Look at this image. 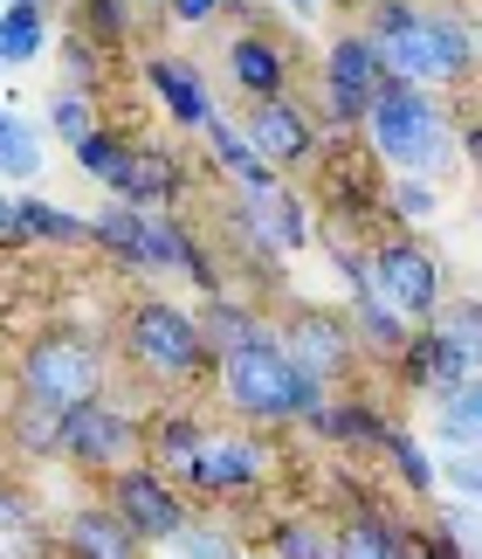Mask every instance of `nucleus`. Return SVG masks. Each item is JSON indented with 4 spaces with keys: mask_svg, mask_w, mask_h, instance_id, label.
I'll return each mask as SVG.
<instances>
[{
    "mask_svg": "<svg viewBox=\"0 0 482 559\" xmlns=\"http://www.w3.org/2000/svg\"><path fill=\"white\" fill-rule=\"evenodd\" d=\"M249 207H255V222L269 228V242H276L282 255H290V249H311V235H317V228H311V201H297L290 187H276L269 201H249Z\"/></svg>",
    "mask_w": 482,
    "mask_h": 559,
    "instance_id": "25",
    "label": "nucleus"
},
{
    "mask_svg": "<svg viewBox=\"0 0 482 559\" xmlns=\"http://www.w3.org/2000/svg\"><path fill=\"white\" fill-rule=\"evenodd\" d=\"M407 559H469V552L455 546L442 525H427V532H407Z\"/></svg>",
    "mask_w": 482,
    "mask_h": 559,
    "instance_id": "40",
    "label": "nucleus"
},
{
    "mask_svg": "<svg viewBox=\"0 0 482 559\" xmlns=\"http://www.w3.org/2000/svg\"><path fill=\"white\" fill-rule=\"evenodd\" d=\"M201 442H207V428L193 421L186 407H166V415L145 428V463L159 469V477L186 484V469H193V456H201Z\"/></svg>",
    "mask_w": 482,
    "mask_h": 559,
    "instance_id": "20",
    "label": "nucleus"
},
{
    "mask_svg": "<svg viewBox=\"0 0 482 559\" xmlns=\"http://www.w3.org/2000/svg\"><path fill=\"white\" fill-rule=\"evenodd\" d=\"M241 559H262V552H241Z\"/></svg>",
    "mask_w": 482,
    "mask_h": 559,
    "instance_id": "45",
    "label": "nucleus"
},
{
    "mask_svg": "<svg viewBox=\"0 0 482 559\" xmlns=\"http://www.w3.org/2000/svg\"><path fill=\"white\" fill-rule=\"evenodd\" d=\"M62 552L70 559H145L138 532H131L111 504H76L62 519Z\"/></svg>",
    "mask_w": 482,
    "mask_h": 559,
    "instance_id": "17",
    "label": "nucleus"
},
{
    "mask_svg": "<svg viewBox=\"0 0 482 559\" xmlns=\"http://www.w3.org/2000/svg\"><path fill=\"white\" fill-rule=\"evenodd\" d=\"M475 228H482V207H475Z\"/></svg>",
    "mask_w": 482,
    "mask_h": 559,
    "instance_id": "46",
    "label": "nucleus"
},
{
    "mask_svg": "<svg viewBox=\"0 0 482 559\" xmlns=\"http://www.w3.org/2000/svg\"><path fill=\"white\" fill-rule=\"evenodd\" d=\"M193 318H201V332H207V353H214V359L269 332V325H262V311H255V305H234L228 290H221V297H207V305L193 311Z\"/></svg>",
    "mask_w": 482,
    "mask_h": 559,
    "instance_id": "24",
    "label": "nucleus"
},
{
    "mask_svg": "<svg viewBox=\"0 0 482 559\" xmlns=\"http://www.w3.org/2000/svg\"><path fill=\"white\" fill-rule=\"evenodd\" d=\"M352 338H359V353H372V359H400L413 325L400 311H386L379 297H365V305H352Z\"/></svg>",
    "mask_w": 482,
    "mask_h": 559,
    "instance_id": "26",
    "label": "nucleus"
},
{
    "mask_svg": "<svg viewBox=\"0 0 482 559\" xmlns=\"http://www.w3.org/2000/svg\"><path fill=\"white\" fill-rule=\"evenodd\" d=\"M407 532L413 525H393L386 511L359 504L352 519L338 525V559H407Z\"/></svg>",
    "mask_w": 482,
    "mask_h": 559,
    "instance_id": "23",
    "label": "nucleus"
},
{
    "mask_svg": "<svg viewBox=\"0 0 482 559\" xmlns=\"http://www.w3.org/2000/svg\"><path fill=\"white\" fill-rule=\"evenodd\" d=\"M290 8H297V14H311V8H324V0H290Z\"/></svg>",
    "mask_w": 482,
    "mask_h": 559,
    "instance_id": "44",
    "label": "nucleus"
},
{
    "mask_svg": "<svg viewBox=\"0 0 482 559\" xmlns=\"http://www.w3.org/2000/svg\"><path fill=\"white\" fill-rule=\"evenodd\" d=\"M462 145H469V159H475V166H482V124H475V132H469V139H462Z\"/></svg>",
    "mask_w": 482,
    "mask_h": 559,
    "instance_id": "43",
    "label": "nucleus"
},
{
    "mask_svg": "<svg viewBox=\"0 0 482 559\" xmlns=\"http://www.w3.org/2000/svg\"><path fill=\"white\" fill-rule=\"evenodd\" d=\"M282 353L297 359L311 380H324V386H338L345 373L359 367V338H352V318H338V311H317V305H297L290 318H282Z\"/></svg>",
    "mask_w": 482,
    "mask_h": 559,
    "instance_id": "10",
    "label": "nucleus"
},
{
    "mask_svg": "<svg viewBox=\"0 0 482 559\" xmlns=\"http://www.w3.org/2000/svg\"><path fill=\"white\" fill-rule=\"evenodd\" d=\"M442 532H448V539L462 546L469 559H482V511H469V504H448V511H442Z\"/></svg>",
    "mask_w": 482,
    "mask_h": 559,
    "instance_id": "38",
    "label": "nucleus"
},
{
    "mask_svg": "<svg viewBox=\"0 0 482 559\" xmlns=\"http://www.w3.org/2000/svg\"><path fill=\"white\" fill-rule=\"evenodd\" d=\"M145 83L159 91L166 118L180 124V132H207V124H214V91H207V76L193 70V62H180V56H145Z\"/></svg>",
    "mask_w": 482,
    "mask_h": 559,
    "instance_id": "16",
    "label": "nucleus"
},
{
    "mask_svg": "<svg viewBox=\"0 0 482 559\" xmlns=\"http://www.w3.org/2000/svg\"><path fill=\"white\" fill-rule=\"evenodd\" d=\"M442 484H448V498H455V504L482 511V449H455V456L442 463Z\"/></svg>",
    "mask_w": 482,
    "mask_h": 559,
    "instance_id": "35",
    "label": "nucleus"
},
{
    "mask_svg": "<svg viewBox=\"0 0 482 559\" xmlns=\"http://www.w3.org/2000/svg\"><path fill=\"white\" fill-rule=\"evenodd\" d=\"M0 174H8V180H35V174H41V139H35V124H21L8 104H0Z\"/></svg>",
    "mask_w": 482,
    "mask_h": 559,
    "instance_id": "32",
    "label": "nucleus"
},
{
    "mask_svg": "<svg viewBox=\"0 0 482 559\" xmlns=\"http://www.w3.org/2000/svg\"><path fill=\"white\" fill-rule=\"evenodd\" d=\"M269 559H338V532H324L317 519H282L269 532Z\"/></svg>",
    "mask_w": 482,
    "mask_h": 559,
    "instance_id": "31",
    "label": "nucleus"
},
{
    "mask_svg": "<svg viewBox=\"0 0 482 559\" xmlns=\"http://www.w3.org/2000/svg\"><path fill=\"white\" fill-rule=\"evenodd\" d=\"M214 373H221V401L234 407L241 421H255V428L311 421L317 407L332 401V386L303 373L297 359L282 353V338H276V332H262V338H249V346L221 353V359H214Z\"/></svg>",
    "mask_w": 482,
    "mask_h": 559,
    "instance_id": "1",
    "label": "nucleus"
},
{
    "mask_svg": "<svg viewBox=\"0 0 482 559\" xmlns=\"http://www.w3.org/2000/svg\"><path fill=\"white\" fill-rule=\"evenodd\" d=\"M104 504H111L118 519L138 532V546H166L172 532L186 525V498H180V484L159 477L152 463H131V469H118V477H104Z\"/></svg>",
    "mask_w": 482,
    "mask_h": 559,
    "instance_id": "9",
    "label": "nucleus"
},
{
    "mask_svg": "<svg viewBox=\"0 0 482 559\" xmlns=\"http://www.w3.org/2000/svg\"><path fill=\"white\" fill-rule=\"evenodd\" d=\"M221 8L228 0H172V21H180V28H201V21H214Z\"/></svg>",
    "mask_w": 482,
    "mask_h": 559,
    "instance_id": "41",
    "label": "nucleus"
},
{
    "mask_svg": "<svg viewBox=\"0 0 482 559\" xmlns=\"http://www.w3.org/2000/svg\"><path fill=\"white\" fill-rule=\"evenodd\" d=\"M118 353L159 386H186L214 367L201 318L186 305H172V297H138V305L118 318Z\"/></svg>",
    "mask_w": 482,
    "mask_h": 559,
    "instance_id": "3",
    "label": "nucleus"
},
{
    "mask_svg": "<svg viewBox=\"0 0 482 559\" xmlns=\"http://www.w3.org/2000/svg\"><path fill=\"white\" fill-rule=\"evenodd\" d=\"M166 546H172V559H241V539L221 525H207V519H186Z\"/></svg>",
    "mask_w": 482,
    "mask_h": 559,
    "instance_id": "34",
    "label": "nucleus"
},
{
    "mask_svg": "<svg viewBox=\"0 0 482 559\" xmlns=\"http://www.w3.org/2000/svg\"><path fill=\"white\" fill-rule=\"evenodd\" d=\"M49 132L76 153V145L97 132V97H91V91H56V97H49Z\"/></svg>",
    "mask_w": 482,
    "mask_h": 559,
    "instance_id": "33",
    "label": "nucleus"
},
{
    "mask_svg": "<svg viewBox=\"0 0 482 559\" xmlns=\"http://www.w3.org/2000/svg\"><path fill=\"white\" fill-rule=\"evenodd\" d=\"M111 201H131V207H145V214H172L186 201V166L166 153V145H131V166H124V180Z\"/></svg>",
    "mask_w": 482,
    "mask_h": 559,
    "instance_id": "15",
    "label": "nucleus"
},
{
    "mask_svg": "<svg viewBox=\"0 0 482 559\" xmlns=\"http://www.w3.org/2000/svg\"><path fill=\"white\" fill-rule=\"evenodd\" d=\"M249 145L269 166H303V159H317V118L290 97H269L249 111Z\"/></svg>",
    "mask_w": 482,
    "mask_h": 559,
    "instance_id": "12",
    "label": "nucleus"
},
{
    "mask_svg": "<svg viewBox=\"0 0 482 559\" xmlns=\"http://www.w3.org/2000/svg\"><path fill=\"white\" fill-rule=\"evenodd\" d=\"M124 166H131V139L124 132H104V124H97V132L76 145V174H91L97 187H111V193L124 180Z\"/></svg>",
    "mask_w": 482,
    "mask_h": 559,
    "instance_id": "29",
    "label": "nucleus"
},
{
    "mask_svg": "<svg viewBox=\"0 0 482 559\" xmlns=\"http://www.w3.org/2000/svg\"><path fill=\"white\" fill-rule=\"evenodd\" d=\"M427 8H413V0H372V28H365V41H386V35H400V28H413Z\"/></svg>",
    "mask_w": 482,
    "mask_h": 559,
    "instance_id": "36",
    "label": "nucleus"
},
{
    "mask_svg": "<svg viewBox=\"0 0 482 559\" xmlns=\"http://www.w3.org/2000/svg\"><path fill=\"white\" fill-rule=\"evenodd\" d=\"M83 35L91 41H124V0H83Z\"/></svg>",
    "mask_w": 482,
    "mask_h": 559,
    "instance_id": "37",
    "label": "nucleus"
},
{
    "mask_svg": "<svg viewBox=\"0 0 482 559\" xmlns=\"http://www.w3.org/2000/svg\"><path fill=\"white\" fill-rule=\"evenodd\" d=\"M228 83L241 97H255V104L290 97V49H282L276 35H262V28H241L228 41Z\"/></svg>",
    "mask_w": 482,
    "mask_h": 559,
    "instance_id": "13",
    "label": "nucleus"
},
{
    "mask_svg": "<svg viewBox=\"0 0 482 559\" xmlns=\"http://www.w3.org/2000/svg\"><path fill=\"white\" fill-rule=\"evenodd\" d=\"M379 49V62H386V76H407V83H462L455 76V62H448V49H442V28H434V8L413 21V28H400V35H386V41H372Z\"/></svg>",
    "mask_w": 482,
    "mask_h": 559,
    "instance_id": "14",
    "label": "nucleus"
},
{
    "mask_svg": "<svg viewBox=\"0 0 482 559\" xmlns=\"http://www.w3.org/2000/svg\"><path fill=\"white\" fill-rule=\"evenodd\" d=\"M201 139H207L214 166H221V174L241 187V201H269V193L282 187V180H276V166H269V159H262L255 145H249V132H234V124H228L221 111H214V124H207Z\"/></svg>",
    "mask_w": 482,
    "mask_h": 559,
    "instance_id": "18",
    "label": "nucleus"
},
{
    "mask_svg": "<svg viewBox=\"0 0 482 559\" xmlns=\"http://www.w3.org/2000/svg\"><path fill=\"white\" fill-rule=\"evenodd\" d=\"M393 214H400V222H427L434 214V180H393Z\"/></svg>",
    "mask_w": 482,
    "mask_h": 559,
    "instance_id": "39",
    "label": "nucleus"
},
{
    "mask_svg": "<svg viewBox=\"0 0 482 559\" xmlns=\"http://www.w3.org/2000/svg\"><path fill=\"white\" fill-rule=\"evenodd\" d=\"M386 463H393V477H400L413 498H434V490H442V469H434V456L421 449V436H413V428H386Z\"/></svg>",
    "mask_w": 482,
    "mask_h": 559,
    "instance_id": "28",
    "label": "nucleus"
},
{
    "mask_svg": "<svg viewBox=\"0 0 482 559\" xmlns=\"http://www.w3.org/2000/svg\"><path fill=\"white\" fill-rule=\"evenodd\" d=\"M14 449L35 456V463H62V407H41V401L21 394V407H14Z\"/></svg>",
    "mask_w": 482,
    "mask_h": 559,
    "instance_id": "27",
    "label": "nucleus"
},
{
    "mask_svg": "<svg viewBox=\"0 0 482 559\" xmlns=\"http://www.w3.org/2000/svg\"><path fill=\"white\" fill-rule=\"evenodd\" d=\"M91 242L111 255L118 270H131V276H180L201 235H193L180 214H145L131 201H104L91 214Z\"/></svg>",
    "mask_w": 482,
    "mask_h": 559,
    "instance_id": "4",
    "label": "nucleus"
},
{
    "mask_svg": "<svg viewBox=\"0 0 482 559\" xmlns=\"http://www.w3.org/2000/svg\"><path fill=\"white\" fill-rule=\"evenodd\" d=\"M303 428H311V436H324L332 449H379L393 421H386V415H379V407H372V401L332 394V401H324V407H317V415L303 421Z\"/></svg>",
    "mask_w": 482,
    "mask_h": 559,
    "instance_id": "19",
    "label": "nucleus"
},
{
    "mask_svg": "<svg viewBox=\"0 0 482 559\" xmlns=\"http://www.w3.org/2000/svg\"><path fill=\"white\" fill-rule=\"evenodd\" d=\"M379 83H386V62L379 49H372L365 35H338L332 49H324V132H352V124H365L372 111V97H379Z\"/></svg>",
    "mask_w": 482,
    "mask_h": 559,
    "instance_id": "8",
    "label": "nucleus"
},
{
    "mask_svg": "<svg viewBox=\"0 0 482 559\" xmlns=\"http://www.w3.org/2000/svg\"><path fill=\"white\" fill-rule=\"evenodd\" d=\"M427 428H434V442L448 449H482V380L469 386H448V394H427Z\"/></svg>",
    "mask_w": 482,
    "mask_h": 559,
    "instance_id": "21",
    "label": "nucleus"
},
{
    "mask_svg": "<svg viewBox=\"0 0 482 559\" xmlns=\"http://www.w3.org/2000/svg\"><path fill=\"white\" fill-rule=\"evenodd\" d=\"M14 235H21V242H49V249H83V242H91V214H70L56 201L21 193V201H14Z\"/></svg>",
    "mask_w": 482,
    "mask_h": 559,
    "instance_id": "22",
    "label": "nucleus"
},
{
    "mask_svg": "<svg viewBox=\"0 0 482 559\" xmlns=\"http://www.w3.org/2000/svg\"><path fill=\"white\" fill-rule=\"evenodd\" d=\"M0 242H21V235H14V193L8 187H0Z\"/></svg>",
    "mask_w": 482,
    "mask_h": 559,
    "instance_id": "42",
    "label": "nucleus"
},
{
    "mask_svg": "<svg viewBox=\"0 0 482 559\" xmlns=\"http://www.w3.org/2000/svg\"><path fill=\"white\" fill-rule=\"evenodd\" d=\"M41 41H49V28H41V8H0V70L35 62Z\"/></svg>",
    "mask_w": 482,
    "mask_h": 559,
    "instance_id": "30",
    "label": "nucleus"
},
{
    "mask_svg": "<svg viewBox=\"0 0 482 559\" xmlns=\"http://www.w3.org/2000/svg\"><path fill=\"white\" fill-rule=\"evenodd\" d=\"M365 139L400 180H434V174H448V159H455V132H448L442 104L407 76L379 83V97H372V111H365Z\"/></svg>",
    "mask_w": 482,
    "mask_h": 559,
    "instance_id": "2",
    "label": "nucleus"
},
{
    "mask_svg": "<svg viewBox=\"0 0 482 559\" xmlns=\"http://www.w3.org/2000/svg\"><path fill=\"white\" fill-rule=\"evenodd\" d=\"M262 477H269V442L262 436H207L193 469H186V490H201V498H234V490H255Z\"/></svg>",
    "mask_w": 482,
    "mask_h": 559,
    "instance_id": "11",
    "label": "nucleus"
},
{
    "mask_svg": "<svg viewBox=\"0 0 482 559\" xmlns=\"http://www.w3.org/2000/svg\"><path fill=\"white\" fill-rule=\"evenodd\" d=\"M372 290H379V305L400 311L407 325H427V318L448 305V276L434 263V249L413 242V235H393V242L372 249Z\"/></svg>",
    "mask_w": 482,
    "mask_h": 559,
    "instance_id": "7",
    "label": "nucleus"
},
{
    "mask_svg": "<svg viewBox=\"0 0 482 559\" xmlns=\"http://www.w3.org/2000/svg\"><path fill=\"white\" fill-rule=\"evenodd\" d=\"M21 394L41 407H83L104 394V346L91 332H41L28 353H21Z\"/></svg>",
    "mask_w": 482,
    "mask_h": 559,
    "instance_id": "5",
    "label": "nucleus"
},
{
    "mask_svg": "<svg viewBox=\"0 0 482 559\" xmlns=\"http://www.w3.org/2000/svg\"><path fill=\"white\" fill-rule=\"evenodd\" d=\"M62 463L97 469V477H118V469L145 463V421L131 415V407H118L111 394L83 401V407L62 415Z\"/></svg>",
    "mask_w": 482,
    "mask_h": 559,
    "instance_id": "6",
    "label": "nucleus"
}]
</instances>
